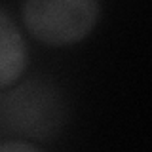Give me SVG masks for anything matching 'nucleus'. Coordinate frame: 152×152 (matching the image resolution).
<instances>
[{
    "label": "nucleus",
    "mask_w": 152,
    "mask_h": 152,
    "mask_svg": "<svg viewBox=\"0 0 152 152\" xmlns=\"http://www.w3.org/2000/svg\"><path fill=\"white\" fill-rule=\"evenodd\" d=\"M101 6L95 0H28L23 21L32 36L46 46H70L95 28Z\"/></svg>",
    "instance_id": "1"
},
{
    "label": "nucleus",
    "mask_w": 152,
    "mask_h": 152,
    "mask_svg": "<svg viewBox=\"0 0 152 152\" xmlns=\"http://www.w3.org/2000/svg\"><path fill=\"white\" fill-rule=\"evenodd\" d=\"M6 112L10 126L25 135L46 139L63 124V104L55 89L27 84L8 97Z\"/></svg>",
    "instance_id": "2"
},
{
    "label": "nucleus",
    "mask_w": 152,
    "mask_h": 152,
    "mask_svg": "<svg viewBox=\"0 0 152 152\" xmlns=\"http://www.w3.org/2000/svg\"><path fill=\"white\" fill-rule=\"evenodd\" d=\"M27 65V48L17 25L0 10V88L13 84Z\"/></svg>",
    "instance_id": "3"
},
{
    "label": "nucleus",
    "mask_w": 152,
    "mask_h": 152,
    "mask_svg": "<svg viewBox=\"0 0 152 152\" xmlns=\"http://www.w3.org/2000/svg\"><path fill=\"white\" fill-rule=\"evenodd\" d=\"M0 152H42V150L25 141H6L0 142Z\"/></svg>",
    "instance_id": "4"
}]
</instances>
